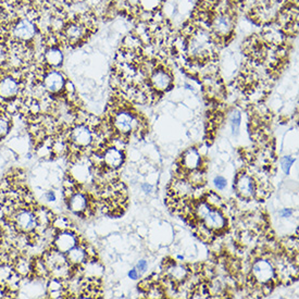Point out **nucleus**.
<instances>
[{
    "label": "nucleus",
    "instance_id": "1",
    "mask_svg": "<svg viewBox=\"0 0 299 299\" xmlns=\"http://www.w3.org/2000/svg\"><path fill=\"white\" fill-rule=\"evenodd\" d=\"M195 215L200 219L207 228H209L213 232L221 231L227 225V219L223 213L219 209L213 208L205 200L200 201L195 206Z\"/></svg>",
    "mask_w": 299,
    "mask_h": 299
},
{
    "label": "nucleus",
    "instance_id": "2",
    "mask_svg": "<svg viewBox=\"0 0 299 299\" xmlns=\"http://www.w3.org/2000/svg\"><path fill=\"white\" fill-rule=\"evenodd\" d=\"M140 124H142V122L139 121V118L129 110H120L113 115L112 119L113 130L120 136L129 135L135 131L139 132Z\"/></svg>",
    "mask_w": 299,
    "mask_h": 299
},
{
    "label": "nucleus",
    "instance_id": "3",
    "mask_svg": "<svg viewBox=\"0 0 299 299\" xmlns=\"http://www.w3.org/2000/svg\"><path fill=\"white\" fill-rule=\"evenodd\" d=\"M212 34L218 38H225L231 35L234 27V17L229 11H219L209 22Z\"/></svg>",
    "mask_w": 299,
    "mask_h": 299
},
{
    "label": "nucleus",
    "instance_id": "4",
    "mask_svg": "<svg viewBox=\"0 0 299 299\" xmlns=\"http://www.w3.org/2000/svg\"><path fill=\"white\" fill-rule=\"evenodd\" d=\"M252 277L256 283L269 285L276 278V269L269 260L259 259L253 264Z\"/></svg>",
    "mask_w": 299,
    "mask_h": 299
},
{
    "label": "nucleus",
    "instance_id": "5",
    "mask_svg": "<svg viewBox=\"0 0 299 299\" xmlns=\"http://www.w3.org/2000/svg\"><path fill=\"white\" fill-rule=\"evenodd\" d=\"M69 139L72 146L75 148L84 149L87 148L94 142V134L90 127L86 124H76L71 129Z\"/></svg>",
    "mask_w": 299,
    "mask_h": 299
},
{
    "label": "nucleus",
    "instance_id": "6",
    "mask_svg": "<svg viewBox=\"0 0 299 299\" xmlns=\"http://www.w3.org/2000/svg\"><path fill=\"white\" fill-rule=\"evenodd\" d=\"M65 83L66 80L63 73L54 69L46 72L41 81L45 90L50 95H57L61 93V91H63Z\"/></svg>",
    "mask_w": 299,
    "mask_h": 299
},
{
    "label": "nucleus",
    "instance_id": "7",
    "mask_svg": "<svg viewBox=\"0 0 299 299\" xmlns=\"http://www.w3.org/2000/svg\"><path fill=\"white\" fill-rule=\"evenodd\" d=\"M11 34L19 41H29L36 35V25L29 19H21L16 21L11 29Z\"/></svg>",
    "mask_w": 299,
    "mask_h": 299
},
{
    "label": "nucleus",
    "instance_id": "8",
    "mask_svg": "<svg viewBox=\"0 0 299 299\" xmlns=\"http://www.w3.org/2000/svg\"><path fill=\"white\" fill-rule=\"evenodd\" d=\"M173 83V77L166 69H154L149 74V84L152 89L156 91H166L171 88Z\"/></svg>",
    "mask_w": 299,
    "mask_h": 299
},
{
    "label": "nucleus",
    "instance_id": "9",
    "mask_svg": "<svg viewBox=\"0 0 299 299\" xmlns=\"http://www.w3.org/2000/svg\"><path fill=\"white\" fill-rule=\"evenodd\" d=\"M21 85L14 76L5 75L0 78V98L4 100H13L19 95Z\"/></svg>",
    "mask_w": 299,
    "mask_h": 299
},
{
    "label": "nucleus",
    "instance_id": "10",
    "mask_svg": "<svg viewBox=\"0 0 299 299\" xmlns=\"http://www.w3.org/2000/svg\"><path fill=\"white\" fill-rule=\"evenodd\" d=\"M63 36L69 44H78L87 34V26L82 21H74L64 25Z\"/></svg>",
    "mask_w": 299,
    "mask_h": 299
},
{
    "label": "nucleus",
    "instance_id": "11",
    "mask_svg": "<svg viewBox=\"0 0 299 299\" xmlns=\"http://www.w3.org/2000/svg\"><path fill=\"white\" fill-rule=\"evenodd\" d=\"M256 188H257V184L255 183L253 176L246 173L237 175L235 181V190L241 197L245 199L253 198L256 194Z\"/></svg>",
    "mask_w": 299,
    "mask_h": 299
},
{
    "label": "nucleus",
    "instance_id": "12",
    "mask_svg": "<svg viewBox=\"0 0 299 299\" xmlns=\"http://www.w3.org/2000/svg\"><path fill=\"white\" fill-rule=\"evenodd\" d=\"M77 242H78L77 235L72 233L70 231H66L65 229V230H61L60 233L54 237L53 245L54 248L59 250V252L66 254L69 250L77 246Z\"/></svg>",
    "mask_w": 299,
    "mask_h": 299
},
{
    "label": "nucleus",
    "instance_id": "13",
    "mask_svg": "<svg viewBox=\"0 0 299 299\" xmlns=\"http://www.w3.org/2000/svg\"><path fill=\"white\" fill-rule=\"evenodd\" d=\"M74 190V186L69 187L68 191H70V197L68 200L69 208L72 212L76 213V215H83L86 213L88 209V198L86 195L82 192H72Z\"/></svg>",
    "mask_w": 299,
    "mask_h": 299
},
{
    "label": "nucleus",
    "instance_id": "14",
    "mask_svg": "<svg viewBox=\"0 0 299 299\" xmlns=\"http://www.w3.org/2000/svg\"><path fill=\"white\" fill-rule=\"evenodd\" d=\"M103 166L110 170H115L122 166L124 161V155L121 149L114 147H109L102 152Z\"/></svg>",
    "mask_w": 299,
    "mask_h": 299
},
{
    "label": "nucleus",
    "instance_id": "15",
    "mask_svg": "<svg viewBox=\"0 0 299 299\" xmlns=\"http://www.w3.org/2000/svg\"><path fill=\"white\" fill-rule=\"evenodd\" d=\"M45 63L50 69H58L63 63V52L56 46L48 47L44 53Z\"/></svg>",
    "mask_w": 299,
    "mask_h": 299
},
{
    "label": "nucleus",
    "instance_id": "16",
    "mask_svg": "<svg viewBox=\"0 0 299 299\" xmlns=\"http://www.w3.org/2000/svg\"><path fill=\"white\" fill-rule=\"evenodd\" d=\"M201 156L199 151L195 148L186 150L182 156V167L187 171H193L200 168Z\"/></svg>",
    "mask_w": 299,
    "mask_h": 299
},
{
    "label": "nucleus",
    "instance_id": "17",
    "mask_svg": "<svg viewBox=\"0 0 299 299\" xmlns=\"http://www.w3.org/2000/svg\"><path fill=\"white\" fill-rule=\"evenodd\" d=\"M172 192L175 197L187 198L194 194V186L187 179L179 178L172 183Z\"/></svg>",
    "mask_w": 299,
    "mask_h": 299
},
{
    "label": "nucleus",
    "instance_id": "18",
    "mask_svg": "<svg viewBox=\"0 0 299 299\" xmlns=\"http://www.w3.org/2000/svg\"><path fill=\"white\" fill-rule=\"evenodd\" d=\"M66 259L71 266H81L87 259V249L82 246H75L65 254Z\"/></svg>",
    "mask_w": 299,
    "mask_h": 299
},
{
    "label": "nucleus",
    "instance_id": "19",
    "mask_svg": "<svg viewBox=\"0 0 299 299\" xmlns=\"http://www.w3.org/2000/svg\"><path fill=\"white\" fill-rule=\"evenodd\" d=\"M168 278L174 283H181L188 277V269L183 265L172 264L167 268Z\"/></svg>",
    "mask_w": 299,
    "mask_h": 299
},
{
    "label": "nucleus",
    "instance_id": "20",
    "mask_svg": "<svg viewBox=\"0 0 299 299\" xmlns=\"http://www.w3.org/2000/svg\"><path fill=\"white\" fill-rule=\"evenodd\" d=\"M142 40L135 34H130L123 39V47L124 50L137 53L138 50L142 49Z\"/></svg>",
    "mask_w": 299,
    "mask_h": 299
},
{
    "label": "nucleus",
    "instance_id": "21",
    "mask_svg": "<svg viewBox=\"0 0 299 299\" xmlns=\"http://www.w3.org/2000/svg\"><path fill=\"white\" fill-rule=\"evenodd\" d=\"M190 172V174L187 175V180L190 181L191 184L195 187L197 186L199 187L201 184H204L205 182V174L201 172V171L199 169H196V170H193V171H188Z\"/></svg>",
    "mask_w": 299,
    "mask_h": 299
},
{
    "label": "nucleus",
    "instance_id": "22",
    "mask_svg": "<svg viewBox=\"0 0 299 299\" xmlns=\"http://www.w3.org/2000/svg\"><path fill=\"white\" fill-rule=\"evenodd\" d=\"M206 203H208L211 207L216 209H220L223 207V200L219 196V195L215 192H210L206 195Z\"/></svg>",
    "mask_w": 299,
    "mask_h": 299
},
{
    "label": "nucleus",
    "instance_id": "23",
    "mask_svg": "<svg viewBox=\"0 0 299 299\" xmlns=\"http://www.w3.org/2000/svg\"><path fill=\"white\" fill-rule=\"evenodd\" d=\"M197 234L204 242L210 243L212 241V237H213V231L210 230L209 228H207L206 225L203 223V224L197 225Z\"/></svg>",
    "mask_w": 299,
    "mask_h": 299
},
{
    "label": "nucleus",
    "instance_id": "24",
    "mask_svg": "<svg viewBox=\"0 0 299 299\" xmlns=\"http://www.w3.org/2000/svg\"><path fill=\"white\" fill-rule=\"evenodd\" d=\"M161 0H139V7L142 10L154 12L160 7Z\"/></svg>",
    "mask_w": 299,
    "mask_h": 299
},
{
    "label": "nucleus",
    "instance_id": "25",
    "mask_svg": "<svg viewBox=\"0 0 299 299\" xmlns=\"http://www.w3.org/2000/svg\"><path fill=\"white\" fill-rule=\"evenodd\" d=\"M9 130H10L9 120L5 117H3V115H0V139L7 135Z\"/></svg>",
    "mask_w": 299,
    "mask_h": 299
},
{
    "label": "nucleus",
    "instance_id": "26",
    "mask_svg": "<svg viewBox=\"0 0 299 299\" xmlns=\"http://www.w3.org/2000/svg\"><path fill=\"white\" fill-rule=\"evenodd\" d=\"M146 293H147L148 298H162L164 295L160 286H156L155 284H152Z\"/></svg>",
    "mask_w": 299,
    "mask_h": 299
},
{
    "label": "nucleus",
    "instance_id": "27",
    "mask_svg": "<svg viewBox=\"0 0 299 299\" xmlns=\"http://www.w3.org/2000/svg\"><path fill=\"white\" fill-rule=\"evenodd\" d=\"M231 124H232V130H233L234 134L239 133L240 125H241V114L240 112H233L231 117Z\"/></svg>",
    "mask_w": 299,
    "mask_h": 299
},
{
    "label": "nucleus",
    "instance_id": "28",
    "mask_svg": "<svg viewBox=\"0 0 299 299\" xmlns=\"http://www.w3.org/2000/svg\"><path fill=\"white\" fill-rule=\"evenodd\" d=\"M295 162V159L294 158H291V157H284L282 161H281V164H282V169L284 170V172L286 174H290V170H291V167L292 164Z\"/></svg>",
    "mask_w": 299,
    "mask_h": 299
},
{
    "label": "nucleus",
    "instance_id": "29",
    "mask_svg": "<svg viewBox=\"0 0 299 299\" xmlns=\"http://www.w3.org/2000/svg\"><path fill=\"white\" fill-rule=\"evenodd\" d=\"M215 185L218 190L222 191L225 187H227L228 183H227V180H225L223 176H217V178L215 179Z\"/></svg>",
    "mask_w": 299,
    "mask_h": 299
},
{
    "label": "nucleus",
    "instance_id": "30",
    "mask_svg": "<svg viewBox=\"0 0 299 299\" xmlns=\"http://www.w3.org/2000/svg\"><path fill=\"white\" fill-rule=\"evenodd\" d=\"M147 267H148V265H147V262H146L145 260H140L139 262H138V265H137V268L138 269L142 271V272H144V271H146V269H147Z\"/></svg>",
    "mask_w": 299,
    "mask_h": 299
},
{
    "label": "nucleus",
    "instance_id": "31",
    "mask_svg": "<svg viewBox=\"0 0 299 299\" xmlns=\"http://www.w3.org/2000/svg\"><path fill=\"white\" fill-rule=\"evenodd\" d=\"M280 215L283 218H290L293 215V211L291 209H284L280 212Z\"/></svg>",
    "mask_w": 299,
    "mask_h": 299
},
{
    "label": "nucleus",
    "instance_id": "32",
    "mask_svg": "<svg viewBox=\"0 0 299 299\" xmlns=\"http://www.w3.org/2000/svg\"><path fill=\"white\" fill-rule=\"evenodd\" d=\"M46 198H47V200H49V201H54V200H56V195H54L53 192H48L46 194Z\"/></svg>",
    "mask_w": 299,
    "mask_h": 299
},
{
    "label": "nucleus",
    "instance_id": "33",
    "mask_svg": "<svg viewBox=\"0 0 299 299\" xmlns=\"http://www.w3.org/2000/svg\"><path fill=\"white\" fill-rule=\"evenodd\" d=\"M126 2L134 8H136L139 5V0H126Z\"/></svg>",
    "mask_w": 299,
    "mask_h": 299
},
{
    "label": "nucleus",
    "instance_id": "34",
    "mask_svg": "<svg viewBox=\"0 0 299 299\" xmlns=\"http://www.w3.org/2000/svg\"><path fill=\"white\" fill-rule=\"evenodd\" d=\"M129 277H130L131 279H133V280H136V279L138 278V273H137V270H136V269H133V270H131V271H130V273H129Z\"/></svg>",
    "mask_w": 299,
    "mask_h": 299
},
{
    "label": "nucleus",
    "instance_id": "35",
    "mask_svg": "<svg viewBox=\"0 0 299 299\" xmlns=\"http://www.w3.org/2000/svg\"><path fill=\"white\" fill-rule=\"evenodd\" d=\"M143 190L146 192V193H149L151 191V186L148 185V184H144L143 185Z\"/></svg>",
    "mask_w": 299,
    "mask_h": 299
}]
</instances>
